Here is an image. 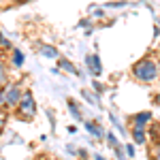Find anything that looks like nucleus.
Segmentation results:
<instances>
[{"instance_id": "nucleus-1", "label": "nucleus", "mask_w": 160, "mask_h": 160, "mask_svg": "<svg viewBox=\"0 0 160 160\" xmlns=\"http://www.w3.org/2000/svg\"><path fill=\"white\" fill-rule=\"evenodd\" d=\"M132 75H135L139 81L149 83V81H154V79H156V75H158V62H156V60H149V58L137 62L135 66H132Z\"/></svg>"}, {"instance_id": "nucleus-2", "label": "nucleus", "mask_w": 160, "mask_h": 160, "mask_svg": "<svg viewBox=\"0 0 160 160\" xmlns=\"http://www.w3.org/2000/svg\"><path fill=\"white\" fill-rule=\"evenodd\" d=\"M17 109H19V113L24 115L26 120L34 115V111H37V105H34V98H32V94H30V92H26L24 96H22L19 105H17Z\"/></svg>"}, {"instance_id": "nucleus-3", "label": "nucleus", "mask_w": 160, "mask_h": 160, "mask_svg": "<svg viewBox=\"0 0 160 160\" xmlns=\"http://www.w3.org/2000/svg\"><path fill=\"white\" fill-rule=\"evenodd\" d=\"M22 90L17 86H9L7 88V92H4V105H9V107H17L19 105V100H22Z\"/></svg>"}, {"instance_id": "nucleus-4", "label": "nucleus", "mask_w": 160, "mask_h": 160, "mask_svg": "<svg viewBox=\"0 0 160 160\" xmlns=\"http://www.w3.org/2000/svg\"><path fill=\"white\" fill-rule=\"evenodd\" d=\"M86 64H88V71L94 75V77H98L100 73H102V66H100V60H98V56H86Z\"/></svg>"}, {"instance_id": "nucleus-5", "label": "nucleus", "mask_w": 160, "mask_h": 160, "mask_svg": "<svg viewBox=\"0 0 160 160\" xmlns=\"http://www.w3.org/2000/svg\"><path fill=\"white\" fill-rule=\"evenodd\" d=\"M86 128H88V130H90V132H92L94 137H96V139H102V137H105V130L100 128L98 124H94V122H86Z\"/></svg>"}, {"instance_id": "nucleus-6", "label": "nucleus", "mask_w": 160, "mask_h": 160, "mask_svg": "<svg viewBox=\"0 0 160 160\" xmlns=\"http://www.w3.org/2000/svg\"><path fill=\"white\" fill-rule=\"evenodd\" d=\"M148 120H149V113H148V111H143V113H139V115L135 118V126L143 128V124L148 122Z\"/></svg>"}, {"instance_id": "nucleus-7", "label": "nucleus", "mask_w": 160, "mask_h": 160, "mask_svg": "<svg viewBox=\"0 0 160 160\" xmlns=\"http://www.w3.org/2000/svg\"><path fill=\"white\" fill-rule=\"evenodd\" d=\"M132 139H135L137 143H143V141H145V135H143V128H139V126H135V128H132Z\"/></svg>"}, {"instance_id": "nucleus-8", "label": "nucleus", "mask_w": 160, "mask_h": 160, "mask_svg": "<svg viewBox=\"0 0 160 160\" xmlns=\"http://www.w3.org/2000/svg\"><path fill=\"white\" fill-rule=\"evenodd\" d=\"M41 53H43L45 58H58V51L53 49V47H47V45H45V47H41Z\"/></svg>"}, {"instance_id": "nucleus-9", "label": "nucleus", "mask_w": 160, "mask_h": 160, "mask_svg": "<svg viewBox=\"0 0 160 160\" xmlns=\"http://www.w3.org/2000/svg\"><path fill=\"white\" fill-rule=\"evenodd\" d=\"M81 94H83V98H86L88 102H92V105H94V107H98V100H96V96H94V94H92V92H86V90H83V92H81Z\"/></svg>"}, {"instance_id": "nucleus-10", "label": "nucleus", "mask_w": 160, "mask_h": 160, "mask_svg": "<svg viewBox=\"0 0 160 160\" xmlns=\"http://www.w3.org/2000/svg\"><path fill=\"white\" fill-rule=\"evenodd\" d=\"M13 62H15V66H22L24 64V53L22 51H13Z\"/></svg>"}, {"instance_id": "nucleus-11", "label": "nucleus", "mask_w": 160, "mask_h": 160, "mask_svg": "<svg viewBox=\"0 0 160 160\" xmlns=\"http://www.w3.org/2000/svg\"><path fill=\"white\" fill-rule=\"evenodd\" d=\"M60 64H62V68H64V71H68V73L77 75V68H75V66H73V64H71V62H68V60H62Z\"/></svg>"}, {"instance_id": "nucleus-12", "label": "nucleus", "mask_w": 160, "mask_h": 160, "mask_svg": "<svg viewBox=\"0 0 160 160\" xmlns=\"http://www.w3.org/2000/svg\"><path fill=\"white\" fill-rule=\"evenodd\" d=\"M68 109L73 111V118L81 120V115H79V109H77V105H75V102H71V100H68Z\"/></svg>"}, {"instance_id": "nucleus-13", "label": "nucleus", "mask_w": 160, "mask_h": 160, "mask_svg": "<svg viewBox=\"0 0 160 160\" xmlns=\"http://www.w3.org/2000/svg\"><path fill=\"white\" fill-rule=\"evenodd\" d=\"M7 83V71H4V66L0 64V88Z\"/></svg>"}, {"instance_id": "nucleus-14", "label": "nucleus", "mask_w": 160, "mask_h": 160, "mask_svg": "<svg viewBox=\"0 0 160 160\" xmlns=\"http://www.w3.org/2000/svg\"><path fill=\"white\" fill-rule=\"evenodd\" d=\"M111 122H113V126H115V128H120V130H122V124L118 122V118H115V115H111Z\"/></svg>"}, {"instance_id": "nucleus-15", "label": "nucleus", "mask_w": 160, "mask_h": 160, "mask_svg": "<svg viewBox=\"0 0 160 160\" xmlns=\"http://www.w3.org/2000/svg\"><path fill=\"white\" fill-rule=\"evenodd\" d=\"M126 154H128V156H132V154H135V148H132V145H126Z\"/></svg>"}, {"instance_id": "nucleus-16", "label": "nucleus", "mask_w": 160, "mask_h": 160, "mask_svg": "<svg viewBox=\"0 0 160 160\" xmlns=\"http://www.w3.org/2000/svg\"><path fill=\"white\" fill-rule=\"evenodd\" d=\"M154 160H160V145H156V152H154Z\"/></svg>"}, {"instance_id": "nucleus-17", "label": "nucleus", "mask_w": 160, "mask_h": 160, "mask_svg": "<svg viewBox=\"0 0 160 160\" xmlns=\"http://www.w3.org/2000/svg\"><path fill=\"white\" fill-rule=\"evenodd\" d=\"M107 141H109L111 145H115V137H113V135H107Z\"/></svg>"}, {"instance_id": "nucleus-18", "label": "nucleus", "mask_w": 160, "mask_h": 160, "mask_svg": "<svg viewBox=\"0 0 160 160\" xmlns=\"http://www.w3.org/2000/svg\"><path fill=\"white\" fill-rule=\"evenodd\" d=\"M0 105H4V92L0 90Z\"/></svg>"}, {"instance_id": "nucleus-19", "label": "nucleus", "mask_w": 160, "mask_h": 160, "mask_svg": "<svg viewBox=\"0 0 160 160\" xmlns=\"http://www.w3.org/2000/svg\"><path fill=\"white\" fill-rule=\"evenodd\" d=\"M96 160H105V158H102V156H100V154H96Z\"/></svg>"}, {"instance_id": "nucleus-20", "label": "nucleus", "mask_w": 160, "mask_h": 160, "mask_svg": "<svg viewBox=\"0 0 160 160\" xmlns=\"http://www.w3.org/2000/svg\"><path fill=\"white\" fill-rule=\"evenodd\" d=\"M2 120H4V115H2V113H0V124H2Z\"/></svg>"}, {"instance_id": "nucleus-21", "label": "nucleus", "mask_w": 160, "mask_h": 160, "mask_svg": "<svg viewBox=\"0 0 160 160\" xmlns=\"http://www.w3.org/2000/svg\"><path fill=\"white\" fill-rule=\"evenodd\" d=\"M158 102H160V96H158Z\"/></svg>"}, {"instance_id": "nucleus-22", "label": "nucleus", "mask_w": 160, "mask_h": 160, "mask_svg": "<svg viewBox=\"0 0 160 160\" xmlns=\"http://www.w3.org/2000/svg\"><path fill=\"white\" fill-rule=\"evenodd\" d=\"M19 2H24V0H19Z\"/></svg>"}]
</instances>
